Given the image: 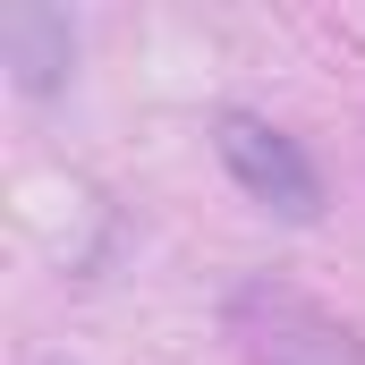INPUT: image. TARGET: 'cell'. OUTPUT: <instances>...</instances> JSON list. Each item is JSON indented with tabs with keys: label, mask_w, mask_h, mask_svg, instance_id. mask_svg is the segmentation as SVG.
<instances>
[{
	"label": "cell",
	"mask_w": 365,
	"mask_h": 365,
	"mask_svg": "<svg viewBox=\"0 0 365 365\" xmlns=\"http://www.w3.org/2000/svg\"><path fill=\"white\" fill-rule=\"evenodd\" d=\"M0 60H9L17 93H60L68 60H77V26L43 0H17V9H0Z\"/></svg>",
	"instance_id": "obj_3"
},
{
	"label": "cell",
	"mask_w": 365,
	"mask_h": 365,
	"mask_svg": "<svg viewBox=\"0 0 365 365\" xmlns=\"http://www.w3.org/2000/svg\"><path fill=\"white\" fill-rule=\"evenodd\" d=\"M212 153H221V170L238 179V195H247L255 212H272V221H289V230H306V221L323 212L314 162L297 153V136H280L272 119H255V110H221V119H212Z\"/></svg>",
	"instance_id": "obj_2"
},
{
	"label": "cell",
	"mask_w": 365,
	"mask_h": 365,
	"mask_svg": "<svg viewBox=\"0 0 365 365\" xmlns=\"http://www.w3.org/2000/svg\"><path fill=\"white\" fill-rule=\"evenodd\" d=\"M230 340L247 365H365L357 323H340L323 297L289 280H247L230 297Z\"/></svg>",
	"instance_id": "obj_1"
}]
</instances>
